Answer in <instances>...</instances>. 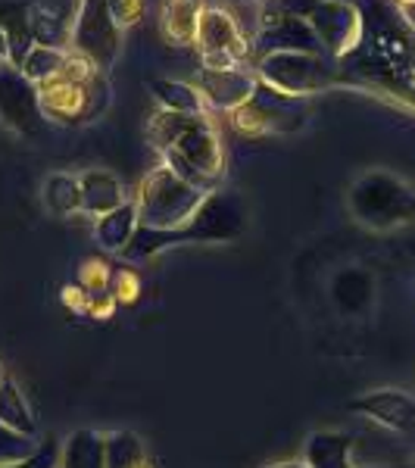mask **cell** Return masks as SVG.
<instances>
[{
  "mask_svg": "<svg viewBox=\"0 0 415 468\" xmlns=\"http://www.w3.org/2000/svg\"><path fill=\"white\" fill-rule=\"evenodd\" d=\"M147 134L154 147L165 154V165L194 185L203 187V181H213L225 172V147L209 116L163 110L150 119Z\"/></svg>",
  "mask_w": 415,
  "mask_h": 468,
  "instance_id": "cell-1",
  "label": "cell"
},
{
  "mask_svg": "<svg viewBox=\"0 0 415 468\" xmlns=\"http://www.w3.org/2000/svg\"><path fill=\"white\" fill-rule=\"evenodd\" d=\"M247 231V207L238 194L209 191L197 213L187 218L181 229L172 231H154L141 229L134 231L132 244L125 247V260H147V256L160 253L169 244H222V240H238Z\"/></svg>",
  "mask_w": 415,
  "mask_h": 468,
  "instance_id": "cell-2",
  "label": "cell"
},
{
  "mask_svg": "<svg viewBox=\"0 0 415 468\" xmlns=\"http://www.w3.org/2000/svg\"><path fill=\"white\" fill-rule=\"evenodd\" d=\"M207 187L194 185L185 176H178L172 165H156L154 172H147L144 181L138 187V197H134V209H138L141 229L154 231H172L181 229L197 207L207 197Z\"/></svg>",
  "mask_w": 415,
  "mask_h": 468,
  "instance_id": "cell-3",
  "label": "cell"
},
{
  "mask_svg": "<svg viewBox=\"0 0 415 468\" xmlns=\"http://www.w3.org/2000/svg\"><path fill=\"white\" fill-rule=\"evenodd\" d=\"M350 213L366 229L388 231L415 218V194L388 172H368L350 187Z\"/></svg>",
  "mask_w": 415,
  "mask_h": 468,
  "instance_id": "cell-4",
  "label": "cell"
},
{
  "mask_svg": "<svg viewBox=\"0 0 415 468\" xmlns=\"http://www.w3.org/2000/svg\"><path fill=\"white\" fill-rule=\"evenodd\" d=\"M306 122V103L303 97L282 94L260 79V88L244 107L231 112L235 132L247 138H262V134H291Z\"/></svg>",
  "mask_w": 415,
  "mask_h": 468,
  "instance_id": "cell-5",
  "label": "cell"
},
{
  "mask_svg": "<svg viewBox=\"0 0 415 468\" xmlns=\"http://www.w3.org/2000/svg\"><path fill=\"white\" fill-rule=\"evenodd\" d=\"M197 48L203 69H235L250 57V41L240 32L238 19L225 6H203Z\"/></svg>",
  "mask_w": 415,
  "mask_h": 468,
  "instance_id": "cell-6",
  "label": "cell"
},
{
  "mask_svg": "<svg viewBox=\"0 0 415 468\" xmlns=\"http://www.w3.org/2000/svg\"><path fill=\"white\" fill-rule=\"evenodd\" d=\"M266 85H271L282 94L306 97L313 90L328 85V69L319 54H297V50H278V54H266L260 59L256 69Z\"/></svg>",
  "mask_w": 415,
  "mask_h": 468,
  "instance_id": "cell-7",
  "label": "cell"
},
{
  "mask_svg": "<svg viewBox=\"0 0 415 468\" xmlns=\"http://www.w3.org/2000/svg\"><path fill=\"white\" fill-rule=\"evenodd\" d=\"M0 122L22 138H32L48 122L37 103V88L13 63L0 66Z\"/></svg>",
  "mask_w": 415,
  "mask_h": 468,
  "instance_id": "cell-8",
  "label": "cell"
},
{
  "mask_svg": "<svg viewBox=\"0 0 415 468\" xmlns=\"http://www.w3.org/2000/svg\"><path fill=\"white\" fill-rule=\"evenodd\" d=\"M37 103L48 122L72 125L94 112V81H48L37 88Z\"/></svg>",
  "mask_w": 415,
  "mask_h": 468,
  "instance_id": "cell-9",
  "label": "cell"
},
{
  "mask_svg": "<svg viewBox=\"0 0 415 468\" xmlns=\"http://www.w3.org/2000/svg\"><path fill=\"white\" fill-rule=\"evenodd\" d=\"M306 22L313 26L319 44L331 54H346V50L356 44L359 37V16L350 4H341V0H322L313 10L306 13Z\"/></svg>",
  "mask_w": 415,
  "mask_h": 468,
  "instance_id": "cell-10",
  "label": "cell"
},
{
  "mask_svg": "<svg viewBox=\"0 0 415 468\" xmlns=\"http://www.w3.org/2000/svg\"><path fill=\"white\" fill-rule=\"evenodd\" d=\"M197 88L203 101H207V107L235 112L256 94L260 75L247 72L244 66H235V69H203Z\"/></svg>",
  "mask_w": 415,
  "mask_h": 468,
  "instance_id": "cell-11",
  "label": "cell"
},
{
  "mask_svg": "<svg viewBox=\"0 0 415 468\" xmlns=\"http://www.w3.org/2000/svg\"><path fill=\"white\" fill-rule=\"evenodd\" d=\"M350 410L378 421V425L390 428L397 434H415V397L403 394V390H372V394H362L359 399H353Z\"/></svg>",
  "mask_w": 415,
  "mask_h": 468,
  "instance_id": "cell-12",
  "label": "cell"
},
{
  "mask_svg": "<svg viewBox=\"0 0 415 468\" xmlns=\"http://www.w3.org/2000/svg\"><path fill=\"white\" fill-rule=\"evenodd\" d=\"M0 32L10 44V63L22 66L35 48L32 35V0H0Z\"/></svg>",
  "mask_w": 415,
  "mask_h": 468,
  "instance_id": "cell-13",
  "label": "cell"
},
{
  "mask_svg": "<svg viewBox=\"0 0 415 468\" xmlns=\"http://www.w3.org/2000/svg\"><path fill=\"white\" fill-rule=\"evenodd\" d=\"M203 16V0H163L160 35L176 48L197 44V28Z\"/></svg>",
  "mask_w": 415,
  "mask_h": 468,
  "instance_id": "cell-14",
  "label": "cell"
},
{
  "mask_svg": "<svg viewBox=\"0 0 415 468\" xmlns=\"http://www.w3.org/2000/svg\"><path fill=\"white\" fill-rule=\"evenodd\" d=\"M79 185H81V213L88 216L101 218L125 203V191L119 185V178L103 169H88L85 176H79Z\"/></svg>",
  "mask_w": 415,
  "mask_h": 468,
  "instance_id": "cell-15",
  "label": "cell"
},
{
  "mask_svg": "<svg viewBox=\"0 0 415 468\" xmlns=\"http://www.w3.org/2000/svg\"><path fill=\"white\" fill-rule=\"evenodd\" d=\"M59 468H107V434L79 428L59 447Z\"/></svg>",
  "mask_w": 415,
  "mask_h": 468,
  "instance_id": "cell-16",
  "label": "cell"
},
{
  "mask_svg": "<svg viewBox=\"0 0 415 468\" xmlns=\"http://www.w3.org/2000/svg\"><path fill=\"white\" fill-rule=\"evenodd\" d=\"M331 297H335V303L341 313H366L368 306H372L375 300V282L368 271L362 269H346L341 275L335 278V284H331Z\"/></svg>",
  "mask_w": 415,
  "mask_h": 468,
  "instance_id": "cell-17",
  "label": "cell"
},
{
  "mask_svg": "<svg viewBox=\"0 0 415 468\" xmlns=\"http://www.w3.org/2000/svg\"><path fill=\"white\" fill-rule=\"evenodd\" d=\"M138 225L141 222H138V209H134V203H122L119 209L101 216V222H97V229H94V238L107 253H122L125 247L132 244Z\"/></svg>",
  "mask_w": 415,
  "mask_h": 468,
  "instance_id": "cell-18",
  "label": "cell"
},
{
  "mask_svg": "<svg viewBox=\"0 0 415 468\" xmlns=\"http://www.w3.org/2000/svg\"><path fill=\"white\" fill-rule=\"evenodd\" d=\"M353 441L337 431H315L306 441L303 463L309 468H353L350 465Z\"/></svg>",
  "mask_w": 415,
  "mask_h": 468,
  "instance_id": "cell-19",
  "label": "cell"
},
{
  "mask_svg": "<svg viewBox=\"0 0 415 468\" xmlns=\"http://www.w3.org/2000/svg\"><path fill=\"white\" fill-rule=\"evenodd\" d=\"M69 57H72V48H44V44H35L19 69L26 72V79L32 81L35 88H41V85H48V81L59 79V72L66 69Z\"/></svg>",
  "mask_w": 415,
  "mask_h": 468,
  "instance_id": "cell-20",
  "label": "cell"
},
{
  "mask_svg": "<svg viewBox=\"0 0 415 468\" xmlns=\"http://www.w3.org/2000/svg\"><path fill=\"white\" fill-rule=\"evenodd\" d=\"M0 425L13 428L19 434L37 437V421L32 410H28L26 397H22L19 384L13 378H4V384H0Z\"/></svg>",
  "mask_w": 415,
  "mask_h": 468,
  "instance_id": "cell-21",
  "label": "cell"
},
{
  "mask_svg": "<svg viewBox=\"0 0 415 468\" xmlns=\"http://www.w3.org/2000/svg\"><path fill=\"white\" fill-rule=\"evenodd\" d=\"M154 94L160 97L163 110H172V112H194V116H207V101H203L200 88L194 85H185V81H165V79H156L150 81Z\"/></svg>",
  "mask_w": 415,
  "mask_h": 468,
  "instance_id": "cell-22",
  "label": "cell"
},
{
  "mask_svg": "<svg viewBox=\"0 0 415 468\" xmlns=\"http://www.w3.org/2000/svg\"><path fill=\"white\" fill-rule=\"evenodd\" d=\"M44 203H48V209H50V213H57V216L81 213L79 176H69V172H54V176L44 181Z\"/></svg>",
  "mask_w": 415,
  "mask_h": 468,
  "instance_id": "cell-23",
  "label": "cell"
},
{
  "mask_svg": "<svg viewBox=\"0 0 415 468\" xmlns=\"http://www.w3.org/2000/svg\"><path fill=\"white\" fill-rule=\"evenodd\" d=\"M147 447L134 431H110L107 434V468H134L144 463Z\"/></svg>",
  "mask_w": 415,
  "mask_h": 468,
  "instance_id": "cell-24",
  "label": "cell"
},
{
  "mask_svg": "<svg viewBox=\"0 0 415 468\" xmlns=\"http://www.w3.org/2000/svg\"><path fill=\"white\" fill-rule=\"evenodd\" d=\"M37 447H41V441H37V437L19 434V431H13V428L0 425V465L22 463V459L32 456Z\"/></svg>",
  "mask_w": 415,
  "mask_h": 468,
  "instance_id": "cell-25",
  "label": "cell"
},
{
  "mask_svg": "<svg viewBox=\"0 0 415 468\" xmlns=\"http://www.w3.org/2000/svg\"><path fill=\"white\" fill-rule=\"evenodd\" d=\"M110 282H112V271L107 262H101V260H88L79 271V284L90 293V297H94V293H107Z\"/></svg>",
  "mask_w": 415,
  "mask_h": 468,
  "instance_id": "cell-26",
  "label": "cell"
},
{
  "mask_svg": "<svg viewBox=\"0 0 415 468\" xmlns=\"http://www.w3.org/2000/svg\"><path fill=\"white\" fill-rule=\"evenodd\" d=\"M59 447H63V443H57L54 437H48V441H41V447H37L28 459L13 463V465H0V468H59Z\"/></svg>",
  "mask_w": 415,
  "mask_h": 468,
  "instance_id": "cell-27",
  "label": "cell"
},
{
  "mask_svg": "<svg viewBox=\"0 0 415 468\" xmlns=\"http://www.w3.org/2000/svg\"><path fill=\"white\" fill-rule=\"evenodd\" d=\"M110 16L119 28L134 26L141 16H144V0H107Z\"/></svg>",
  "mask_w": 415,
  "mask_h": 468,
  "instance_id": "cell-28",
  "label": "cell"
},
{
  "mask_svg": "<svg viewBox=\"0 0 415 468\" xmlns=\"http://www.w3.org/2000/svg\"><path fill=\"white\" fill-rule=\"evenodd\" d=\"M141 293V278L134 275V271H116L112 275V297H116V303H134Z\"/></svg>",
  "mask_w": 415,
  "mask_h": 468,
  "instance_id": "cell-29",
  "label": "cell"
},
{
  "mask_svg": "<svg viewBox=\"0 0 415 468\" xmlns=\"http://www.w3.org/2000/svg\"><path fill=\"white\" fill-rule=\"evenodd\" d=\"M112 309H116V297L107 291V293H94V297L88 300V313L97 315V319H110Z\"/></svg>",
  "mask_w": 415,
  "mask_h": 468,
  "instance_id": "cell-30",
  "label": "cell"
},
{
  "mask_svg": "<svg viewBox=\"0 0 415 468\" xmlns=\"http://www.w3.org/2000/svg\"><path fill=\"white\" fill-rule=\"evenodd\" d=\"M266 468H309L303 459H284V463H271Z\"/></svg>",
  "mask_w": 415,
  "mask_h": 468,
  "instance_id": "cell-31",
  "label": "cell"
},
{
  "mask_svg": "<svg viewBox=\"0 0 415 468\" xmlns=\"http://www.w3.org/2000/svg\"><path fill=\"white\" fill-rule=\"evenodd\" d=\"M0 59H6V63H10V44H6L4 32H0Z\"/></svg>",
  "mask_w": 415,
  "mask_h": 468,
  "instance_id": "cell-32",
  "label": "cell"
},
{
  "mask_svg": "<svg viewBox=\"0 0 415 468\" xmlns=\"http://www.w3.org/2000/svg\"><path fill=\"white\" fill-rule=\"evenodd\" d=\"M134 468H154V463H150V459H144V463H138Z\"/></svg>",
  "mask_w": 415,
  "mask_h": 468,
  "instance_id": "cell-33",
  "label": "cell"
},
{
  "mask_svg": "<svg viewBox=\"0 0 415 468\" xmlns=\"http://www.w3.org/2000/svg\"><path fill=\"white\" fill-rule=\"evenodd\" d=\"M384 468H415V465H384Z\"/></svg>",
  "mask_w": 415,
  "mask_h": 468,
  "instance_id": "cell-34",
  "label": "cell"
},
{
  "mask_svg": "<svg viewBox=\"0 0 415 468\" xmlns=\"http://www.w3.org/2000/svg\"><path fill=\"white\" fill-rule=\"evenodd\" d=\"M4 378H6V372H4V366H0V384H4Z\"/></svg>",
  "mask_w": 415,
  "mask_h": 468,
  "instance_id": "cell-35",
  "label": "cell"
},
{
  "mask_svg": "<svg viewBox=\"0 0 415 468\" xmlns=\"http://www.w3.org/2000/svg\"><path fill=\"white\" fill-rule=\"evenodd\" d=\"M240 4H253V0H240Z\"/></svg>",
  "mask_w": 415,
  "mask_h": 468,
  "instance_id": "cell-36",
  "label": "cell"
}]
</instances>
